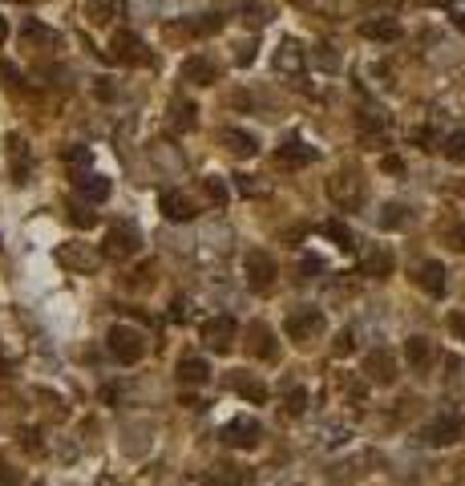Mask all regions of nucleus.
I'll return each instance as SVG.
<instances>
[{
  "label": "nucleus",
  "mask_w": 465,
  "mask_h": 486,
  "mask_svg": "<svg viewBox=\"0 0 465 486\" xmlns=\"http://www.w3.org/2000/svg\"><path fill=\"white\" fill-rule=\"evenodd\" d=\"M364 191H369V183H364L360 167H352V162L328 178V199H332L340 211H360V207H364Z\"/></svg>",
  "instance_id": "nucleus-1"
},
{
  "label": "nucleus",
  "mask_w": 465,
  "mask_h": 486,
  "mask_svg": "<svg viewBox=\"0 0 465 486\" xmlns=\"http://www.w3.org/2000/svg\"><path fill=\"white\" fill-rule=\"evenodd\" d=\"M106 345H110V353H114V361H122V365H138L142 357H146V336L134 325H114L106 336Z\"/></svg>",
  "instance_id": "nucleus-2"
},
{
  "label": "nucleus",
  "mask_w": 465,
  "mask_h": 486,
  "mask_svg": "<svg viewBox=\"0 0 465 486\" xmlns=\"http://www.w3.org/2000/svg\"><path fill=\"white\" fill-rule=\"evenodd\" d=\"M138 248H142V231L134 227L130 219L110 223L106 243H102V256L106 259H130V256H138Z\"/></svg>",
  "instance_id": "nucleus-3"
},
{
  "label": "nucleus",
  "mask_w": 465,
  "mask_h": 486,
  "mask_svg": "<svg viewBox=\"0 0 465 486\" xmlns=\"http://www.w3.org/2000/svg\"><path fill=\"white\" fill-rule=\"evenodd\" d=\"M199 336L211 353H231V349H235V336H239V325H235V317H211L202 325Z\"/></svg>",
  "instance_id": "nucleus-4"
},
{
  "label": "nucleus",
  "mask_w": 465,
  "mask_h": 486,
  "mask_svg": "<svg viewBox=\"0 0 465 486\" xmlns=\"http://www.w3.org/2000/svg\"><path fill=\"white\" fill-rule=\"evenodd\" d=\"M264 438V425L255 422V417H235V422L223 425V442L235 446V450H255Z\"/></svg>",
  "instance_id": "nucleus-5"
},
{
  "label": "nucleus",
  "mask_w": 465,
  "mask_h": 486,
  "mask_svg": "<svg viewBox=\"0 0 465 486\" xmlns=\"http://www.w3.org/2000/svg\"><path fill=\"white\" fill-rule=\"evenodd\" d=\"M324 333V312L320 309H296L288 317V336L291 341H299V345H307L312 336Z\"/></svg>",
  "instance_id": "nucleus-6"
},
{
  "label": "nucleus",
  "mask_w": 465,
  "mask_h": 486,
  "mask_svg": "<svg viewBox=\"0 0 465 486\" xmlns=\"http://www.w3.org/2000/svg\"><path fill=\"white\" fill-rule=\"evenodd\" d=\"M243 276L247 284H251L255 292H267L275 280V259L267 256V251H247L243 256Z\"/></svg>",
  "instance_id": "nucleus-7"
},
{
  "label": "nucleus",
  "mask_w": 465,
  "mask_h": 486,
  "mask_svg": "<svg viewBox=\"0 0 465 486\" xmlns=\"http://www.w3.org/2000/svg\"><path fill=\"white\" fill-rule=\"evenodd\" d=\"M110 49H114V62H122V65H150L154 62L138 33H114Z\"/></svg>",
  "instance_id": "nucleus-8"
},
{
  "label": "nucleus",
  "mask_w": 465,
  "mask_h": 486,
  "mask_svg": "<svg viewBox=\"0 0 465 486\" xmlns=\"http://www.w3.org/2000/svg\"><path fill=\"white\" fill-rule=\"evenodd\" d=\"M465 433V422H461V414H453V409H445L441 417H433V425L425 430V442L429 446H453L457 438Z\"/></svg>",
  "instance_id": "nucleus-9"
},
{
  "label": "nucleus",
  "mask_w": 465,
  "mask_h": 486,
  "mask_svg": "<svg viewBox=\"0 0 465 486\" xmlns=\"http://www.w3.org/2000/svg\"><path fill=\"white\" fill-rule=\"evenodd\" d=\"M219 62L215 57H202V54H194V57H186L183 62V70H178V78L183 81H191V86H215L219 81Z\"/></svg>",
  "instance_id": "nucleus-10"
},
{
  "label": "nucleus",
  "mask_w": 465,
  "mask_h": 486,
  "mask_svg": "<svg viewBox=\"0 0 465 486\" xmlns=\"http://www.w3.org/2000/svg\"><path fill=\"white\" fill-rule=\"evenodd\" d=\"M364 377L377 381V385H393L396 381V361L388 349H372L369 357H364Z\"/></svg>",
  "instance_id": "nucleus-11"
},
{
  "label": "nucleus",
  "mask_w": 465,
  "mask_h": 486,
  "mask_svg": "<svg viewBox=\"0 0 465 486\" xmlns=\"http://www.w3.org/2000/svg\"><path fill=\"white\" fill-rule=\"evenodd\" d=\"M159 211L167 215L170 223H191L194 215H199V211H194V203H191V199H186L183 191H162V199H159Z\"/></svg>",
  "instance_id": "nucleus-12"
},
{
  "label": "nucleus",
  "mask_w": 465,
  "mask_h": 486,
  "mask_svg": "<svg viewBox=\"0 0 465 486\" xmlns=\"http://www.w3.org/2000/svg\"><path fill=\"white\" fill-rule=\"evenodd\" d=\"M97 259H102V256L86 251V243H61V248H57V264L73 268V272H94Z\"/></svg>",
  "instance_id": "nucleus-13"
},
{
  "label": "nucleus",
  "mask_w": 465,
  "mask_h": 486,
  "mask_svg": "<svg viewBox=\"0 0 465 486\" xmlns=\"http://www.w3.org/2000/svg\"><path fill=\"white\" fill-rule=\"evenodd\" d=\"M73 186H78V194L86 199V203H106L110 191H114V183H110L106 175H78Z\"/></svg>",
  "instance_id": "nucleus-14"
},
{
  "label": "nucleus",
  "mask_w": 465,
  "mask_h": 486,
  "mask_svg": "<svg viewBox=\"0 0 465 486\" xmlns=\"http://www.w3.org/2000/svg\"><path fill=\"white\" fill-rule=\"evenodd\" d=\"M316 159V151L307 146V142H283L280 151H275V167L283 170H296V167H307V162Z\"/></svg>",
  "instance_id": "nucleus-15"
},
{
  "label": "nucleus",
  "mask_w": 465,
  "mask_h": 486,
  "mask_svg": "<svg viewBox=\"0 0 465 486\" xmlns=\"http://www.w3.org/2000/svg\"><path fill=\"white\" fill-rule=\"evenodd\" d=\"M81 12L94 25H110L114 17H122V0H81Z\"/></svg>",
  "instance_id": "nucleus-16"
},
{
  "label": "nucleus",
  "mask_w": 465,
  "mask_h": 486,
  "mask_svg": "<svg viewBox=\"0 0 465 486\" xmlns=\"http://www.w3.org/2000/svg\"><path fill=\"white\" fill-rule=\"evenodd\" d=\"M9 159H12V183L25 186L29 183V146L20 134H12L9 138Z\"/></svg>",
  "instance_id": "nucleus-17"
},
{
  "label": "nucleus",
  "mask_w": 465,
  "mask_h": 486,
  "mask_svg": "<svg viewBox=\"0 0 465 486\" xmlns=\"http://www.w3.org/2000/svg\"><path fill=\"white\" fill-rule=\"evenodd\" d=\"M207 377H211V365L202 361V357H183L178 361V381L183 385H202Z\"/></svg>",
  "instance_id": "nucleus-18"
},
{
  "label": "nucleus",
  "mask_w": 465,
  "mask_h": 486,
  "mask_svg": "<svg viewBox=\"0 0 465 486\" xmlns=\"http://www.w3.org/2000/svg\"><path fill=\"white\" fill-rule=\"evenodd\" d=\"M239 9H243V21H251V29L272 25V17H275V4H272V0H243Z\"/></svg>",
  "instance_id": "nucleus-19"
},
{
  "label": "nucleus",
  "mask_w": 465,
  "mask_h": 486,
  "mask_svg": "<svg viewBox=\"0 0 465 486\" xmlns=\"http://www.w3.org/2000/svg\"><path fill=\"white\" fill-rule=\"evenodd\" d=\"M404 357H409L412 369H429V361H433V345L425 341V336H409V341H404Z\"/></svg>",
  "instance_id": "nucleus-20"
},
{
  "label": "nucleus",
  "mask_w": 465,
  "mask_h": 486,
  "mask_svg": "<svg viewBox=\"0 0 465 486\" xmlns=\"http://www.w3.org/2000/svg\"><path fill=\"white\" fill-rule=\"evenodd\" d=\"M364 276H377V280L393 276V251H388V248H372L369 256H364Z\"/></svg>",
  "instance_id": "nucleus-21"
},
{
  "label": "nucleus",
  "mask_w": 465,
  "mask_h": 486,
  "mask_svg": "<svg viewBox=\"0 0 465 486\" xmlns=\"http://www.w3.org/2000/svg\"><path fill=\"white\" fill-rule=\"evenodd\" d=\"M360 37H369V41H396V37H401V25H396V21H364V25H360Z\"/></svg>",
  "instance_id": "nucleus-22"
},
{
  "label": "nucleus",
  "mask_w": 465,
  "mask_h": 486,
  "mask_svg": "<svg viewBox=\"0 0 465 486\" xmlns=\"http://www.w3.org/2000/svg\"><path fill=\"white\" fill-rule=\"evenodd\" d=\"M417 284H421L429 296H441V292H445V268H441V264H421Z\"/></svg>",
  "instance_id": "nucleus-23"
},
{
  "label": "nucleus",
  "mask_w": 465,
  "mask_h": 486,
  "mask_svg": "<svg viewBox=\"0 0 465 486\" xmlns=\"http://www.w3.org/2000/svg\"><path fill=\"white\" fill-rule=\"evenodd\" d=\"M223 142H227V151H231V154H247V159H251V154L259 151L255 134H247V130H223Z\"/></svg>",
  "instance_id": "nucleus-24"
},
{
  "label": "nucleus",
  "mask_w": 465,
  "mask_h": 486,
  "mask_svg": "<svg viewBox=\"0 0 465 486\" xmlns=\"http://www.w3.org/2000/svg\"><path fill=\"white\" fill-rule=\"evenodd\" d=\"M231 385H235V393H239V398L255 401V406H264V401H267V389H264V381H255V377H243V373H239V377L231 381Z\"/></svg>",
  "instance_id": "nucleus-25"
},
{
  "label": "nucleus",
  "mask_w": 465,
  "mask_h": 486,
  "mask_svg": "<svg viewBox=\"0 0 465 486\" xmlns=\"http://www.w3.org/2000/svg\"><path fill=\"white\" fill-rule=\"evenodd\" d=\"M324 235L332 239L336 248H344V251H352V243H356V239H352V227H348V223H340V219H328L324 223Z\"/></svg>",
  "instance_id": "nucleus-26"
},
{
  "label": "nucleus",
  "mask_w": 465,
  "mask_h": 486,
  "mask_svg": "<svg viewBox=\"0 0 465 486\" xmlns=\"http://www.w3.org/2000/svg\"><path fill=\"white\" fill-rule=\"evenodd\" d=\"M441 154H445L449 162H457V167H465V130H453L445 142H441Z\"/></svg>",
  "instance_id": "nucleus-27"
},
{
  "label": "nucleus",
  "mask_w": 465,
  "mask_h": 486,
  "mask_svg": "<svg viewBox=\"0 0 465 486\" xmlns=\"http://www.w3.org/2000/svg\"><path fill=\"white\" fill-rule=\"evenodd\" d=\"M299 62H304L299 45L296 41H283V49L275 54V70H299Z\"/></svg>",
  "instance_id": "nucleus-28"
},
{
  "label": "nucleus",
  "mask_w": 465,
  "mask_h": 486,
  "mask_svg": "<svg viewBox=\"0 0 465 486\" xmlns=\"http://www.w3.org/2000/svg\"><path fill=\"white\" fill-rule=\"evenodd\" d=\"M251 336H255V353H259V357H267V361H272V357H275V345H272V328H267V325H251Z\"/></svg>",
  "instance_id": "nucleus-29"
},
{
  "label": "nucleus",
  "mask_w": 465,
  "mask_h": 486,
  "mask_svg": "<svg viewBox=\"0 0 465 486\" xmlns=\"http://www.w3.org/2000/svg\"><path fill=\"white\" fill-rule=\"evenodd\" d=\"M404 223H409L404 203H385V211H380V227H404Z\"/></svg>",
  "instance_id": "nucleus-30"
},
{
  "label": "nucleus",
  "mask_w": 465,
  "mask_h": 486,
  "mask_svg": "<svg viewBox=\"0 0 465 486\" xmlns=\"http://www.w3.org/2000/svg\"><path fill=\"white\" fill-rule=\"evenodd\" d=\"M25 41L29 45H37V41H41V45H57V33H53V29H41L37 21H29V25H25Z\"/></svg>",
  "instance_id": "nucleus-31"
},
{
  "label": "nucleus",
  "mask_w": 465,
  "mask_h": 486,
  "mask_svg": "<svg viewBox=\"0 0 465 486\" xmlns=\"http://www.w3.org/2000/svg\"><path fill=\"white\" fill-rule=\"evenodd\" d=\"M202 191H207V199H211L215 207H227V186H223V178H207V183H202Z\"/></svg>",
  "instance_id": "nucleus-32"
},
{
  "label": "nucleus",
  "mask_w": 465,
  "mask_h": 486,
  "mask_svg": "<svg viewBox=\"0 0 465 486\" xmlns=\"http://www.w3.org/2000/svg\"><path fill=\"white\" fill-rule=\"evenodd\" d=\"M170 110H175V118H170V122L183 126V130H191V126H194V106H191V102H175Z\"/></svg>",
  "instance_id": "nucleus-33"
},
{
  "label": "nucleus",
  "mask_w": 465,
  "mask_h": 486,
  "mask_svg": "<svg viewBox=\"0 0 465 486\" xmlns=\"http://www.w3.org/2000/svg\"><path fill=\"white\" fill-rule=\"evenodd\" d=\"M0 486H20V474L12 470V462L4 458V450H0Z\"/></svg>",
  "instance_id": "nucleus-34"
},
{
  "label": "nucleus",
  "mask_w": 465,
  "mask_h": 486,
  "mask_svg": "<svg viewBox=\"0 0 465 486\" xmlns=\"http://www.w3.org/2000/svg\"><path fill=\"white\" fill-rule=\"evenodd\" d=\"M304 409H307V393H304V389H291V393H288V414L299 417Z\"/></svg>",
  "instance_id": "nucleus-35"
},
{
  "label": "nucleus",
  "mask_w": 465,
  "mask_h": 486,
  "mask_svg": "<svg viewBox=\"0 0 465 486\" xmlns=\"http://www.w3.org/2000/svg\"><path fill=\"white\" fill-rule=\"evenodd\" d=\"M352 349H356V336H352V333H348V328H344V333H340V336H336V345H332V353H336V357H348V353H352Z\"/></svg>",
  "instance_id": "nucleus-36"
},
{
  "label": "nucleus",
  "mask_w": 465,
  "mask_h": 486,
  "mask_svg": "<svg viewBox=\"0 0 465 486\" xmlns=\"http://www.w3.org/2000/svg\"><path fill=\"white\" fill-rule=\"evenodd\" d=\"M0 78H4V86H12V89L20 86V73H17V65H9V62H0Z\"/></svg>",
  "instance_id": "nucleus-37"
},
{
  "label": "nucleus",
  "mask_w": 465,
  "mask_h": 486,
  "mask_svg": "<svg viewBox=\"0 0 465 486\" xmlns=\"http://www.w3.org/2000/svg\"><path fill=\"white\" fill-rule=\"evenodd\" d=\"M235 62H239V65H251V62H255V41H243V45H239Z\"/></svg>",
  "instance_id": "nucleus-38"
},
{
  "label": "nucleus",
  "mask_w": 465,
  "mask_h": 486,
  "mask_svg": "<svg viewBox=\"0 0 465 486\" xmlns=\"http://www.w3.org/2000/svg\"><path fill=\"white\" fill-rule=\"evenodd\" d=\"M65 159L78 162V167H86V162H89V151H86V146H73V151H65Z\"/></svg>",
  "instance_id": "nucleus-39"
},
{
  "label": "nucleus",
  "mask_w": 465,
  "mask_h": 486,
  "mask_svg": "<svg viewBox=\"0 0 465 486\" xmlns=\"http://www.w3.org/2000/svg\"><path fill=\"white\" fill-rule=\"evenodd\" d=\"M73 223H78V227H94V211H73Z\"/></svg>",
  "instance_id": "nucleus-40"
},
{
  "label": "nucleus",
  "mask_w": 465,
  "mask_h": 486,
  "mask_svg": "<svg viewBox=\"0 0 465 486\" xmlns=\"http://www.w3.org/2000/svg\"><path fill=\"white\" fill-rule=\"evenodd\" d=\"M4 41H9V21L0 17V45H4Z\"/></svg>",
  "instance_id": "nucleus-41"
},
{
  "label": "nucleus",
  "mask_w": 465,
  "mask_h": 486,
  "mask_svg": "<svg viewBox=\"0 0 465 486\" xmlns=\"http://www.w3.org/2000/svg\"><path fill=\"white\" fill-rule=\"evenodd\" d=\"M453 25L461 29V33H465V17H461V12H457V17H453Z\"/></svg>",
  "instance_id": "nucleus-42"
},
{
  "label": "nucleus",
  "mask_w": 465,
  "mask_h": 486,
  "mask_svg": "<svg viewBox=\"0 0 465 486\" xmlns=\"http://www.w3.org/2000/svg\"><path fill=\"white\" fill-rule=\"evenodd\" d=\"M4 373H9V361H4V357H0V377H4Z\"/></svg>",
  "instance_id": "nucleus-43"
},
{
  "label": "nucleus",
  "mask_w": 465,
  "mask_h": 486,
  "mask_svg": "<svg viewBox=\"0 0 465 486\" xmlns=\"http://www.w3.org/2000/svg\"><path fill=\"white\" fill-rule=\"evenodd\" d=\"M429 4H449V0H429Z\"/></svg>",
  "instance_id": "nucleus-44"
},
{
  "label": "nucleus",
  "mask_w": 465,
  "mask_h": 486,
  "mask_svg": "<svg viewBox=\"0 0 465 486\" xmlns=\"http://www.w3.org/2000/svg\"><path fill=\"white\" fill-rule=\"evenodd\" d=\"M37 486H41V482H37Z\"/></svg>",
  "instance_id": "nucleus-45"
}]
</instances>
